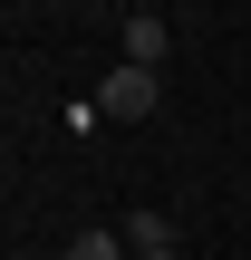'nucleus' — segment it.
Returning <instances> with one entry per match:
<instances>
[{"instance_id": "nucleus-3", "label": "nucleus", "mask_w": 251, "mask_h": 260, "mask_svg": "<svg viewBox=\"0 0 251 260\" xmlns=\"http://www.w3.org/2000/svg\"><path fill=\"white\" fill-rule=\"evenodd\" d=\"M116 241H126L135 260H155V251H174V222H164V212H126V222H116Z\"/></svg>"}, {"instance_id": "nucleus-5", "label": "nucleus", "mask_w": 251, "mask_h": 260, "mask_svg": "<svg viewBox=\"0 0 251 260\" xmlns=\"http://www.w3.org/2000/svg\"><path fill=\"white\" fill-rule=\"evenodd\" d=\"M155 260H174V251H155Z\"/></svg>"}, {"instance_id": "nucleus-1", "label": "nucleus", "mask_w": 251, "mask_h": 260, "mask_svg": "<svg viewBox=\"0 0 251 260\" xmlns=\"http://www.w3.org/2000/svg\"><path fill=\"white\" fill-rule=\"evenodd\" d=\"M155 96H164V77H155V68H116V77L97 87V116H106V125H145V116H155Z\"/></svg>"}, {"instance_id": "nucleus-2", "label": "nucleus", "mask_w": 251, "mask_h": 260, "mask_svg": "<svg viewBox=\"0 0 251 260\" xmlns=\"http://www.w3.org/2000/svg\"><path fill=\"white\" fill-rule=\"evenodd\" d=\"M116 39H126V68H155V77H164V58H174V19H164V10H126Z\"/></svg>"}, {"instance_id": "nucleus-4", "label": "nucleus", "mask_w": 251, "mask_h": 260, "mask_svg": "<svg viewBox=\"0 0 251 260\" xmlns=\"http://www.w3.org/2000/svg\"><path fill=\"white\" fill-rule=\"evenodd\" d=\"M68 260H135V251H126L116 232H77V241H68Z\"/></svg>"}]
</instances>
